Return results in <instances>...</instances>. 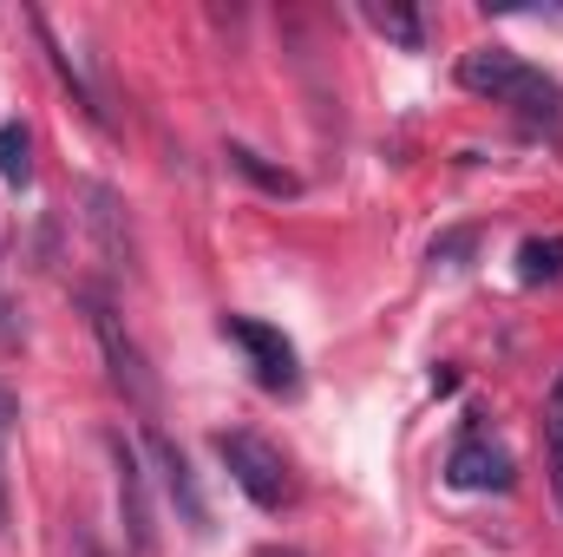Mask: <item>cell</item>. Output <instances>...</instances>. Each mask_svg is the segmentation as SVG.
<instances>
[{"mask_svg": "<svg viewBox=\"0 0 563 557\" xmlns=\"http://www.w3.org/2000/svg\"><path fill=\"white\" fill-rule=\"evenodd\" d=\"M13 419H20V401H13V387H0V446L13 433ZM0 532H7V466H0Z\"/></svg>", "mask_w": 563, "mask_h": 557, "instance_id": "15", "label": "cell"}, {"mask_svg": "<svg viewBox=\"0 0 563 557\" xmlns=\"http://www.w3.org/2000/svg\"><path fill=\"white\" fill-rule=\"evenodd\" d=\"M73 557H106V545H99L86 525H73Z\"/></svg>", "mask_w": 563, "mask_h": 557, "instance_id": "17", "label": "cell"}, {"mask_svg": "<svg viewBox=\"0 0 563 557\" xmlns=\"http://www.w3.org/2000/svg\"><path fill=\"white\" fill-rule=\"evenodd\" d=\"M459 86L478 92V99H492V106H511L531 132L563 139V86L544 66L518 59L511 46H472V53H459Z\"/></svg>", "mask_w": 563, "mask_h": 557, "instance_id": "1", "label": "cell"}, {"mask_svg": "<svg viewBox=\"0 0 563 557\" xmlns=\"http://www.w3.org/2000/svg\"><path fill=\"white\" fill-rule=\"evenodd\" d=\"M144 452H151V466H157V479H164V492H170V505L184 512V525L190 532H203V492H197V472H190V459L157 433V426H144Z\"/></svg>", "mask_w": 563, "mask_h": 557, "instance_id": "7", "label": "cell"}, {"mask_svg": "<svg viewBox=\"0 0 563 557\" xmlns=\"http://www.w3.org/2000/svg\"><path fill=\"white\" fill-rule=\"evenodd\" d=\"M445 479L459 485V492H511V452L505 446H492L485 433H465L452 452H445Z\"/></svg>", "mask_w": 563, "mask_h": 557, "instance_id": "6", "label": "cell"}, {"mask_svg": "<svg viewBox=\"0 0 563 557\" xmlns=\"http://www.w3.org/2000/svg\"><path fill=\"white\" fill-rule=\"evenodd\" d=\"M112 452V479H119V518H125V538H132V557L157 551V525H151V479H144V459L132 439H106Z\"/></svg>", "mask_w": 563, "mask_h": 557, "instance_id": "4", "label": "cell"}, {"mask_svg": "<svg viewBox=\"0 0 563 557\" xmlns=\"http://www.w3.org/2000/svg\"><path fill=\"white\" fill-rule=\"evenodd\" d=\"M544 466H551V492H558V512H563V374L544 401Z\"/></svg>", "mask_w": 563, "mask_h": 557, "instance_id": "11", "label": "cell"}, {"mask_svg": "<svg viewBox=\"0 0 563 557\" xmlns=\"http://www.w3.org/2000/svg\"><path fill=\"white\" fill-rule=\"evenodd\" d=\"M33 33H40V46H46V59H53V73H59V79L73 86V99H79V106H86V112H92V119L106 125V106H99V92H92V79H86V66H79V59H73V53H66V46L53 40V26H46L40 13H33Z\"/></svg>", "mask_w": 563, "mask_h": 557, "instance_id": "8", "label": "cell"}, {"mask_svg": "<svg viewBox=\"0 0 563 557\" xmlns=\"http://www.w3.org/2000/svg\"><path fill=\"white\" fill-rule=\"evenodd\" d=\"M230 157V171H243L256 190H269V197H295L301 184H295V171H276V164H263V151H250V144H230L223 151Z\"/></svg>", "mask_w": 563, "mask_h": 557, "instance_id": "10", "label": "cell"}, {"mask_svg": "<svg viewBox=\"0 0 563 557\" xmlns=\"http://www.w3.org/2000/svg\"><path fill=\"white\" fill-rule=\"evenodd\" d=\"M223 341H236L250 354V374L269 387V394H295L301 387V361H295V341L269 328V321H250V315H223Z\"/></svg>", "mask_w": 563, "mask_h": 557, "instance_id": "3", "label": "cell"}, {"mask_svg": "<svg viewBox=\"0 0 563 557\" xmlns=\"http://www.w3.org/2000/svg\"><path fill=\"white\" fill-rule=\"evenodd\" d=\"M0 177L7 184H26L33 177V132L13 119V125H0Z\"/></svg>", "mask_w": 563, "mask_h": 557, "instance_id": "13", "label": "cell"}, {"mask_svg": "<svg viewBox=\"0 0 563 557\" xmlns=\"http://www.w3.org/2000/svg\"><path fill=\"white\" fill-rule=\"evenodd\" d=\"M367 20H374L394 46H407V53H420V46H426V26H420V13H413V7H367Z\"/></svg>", "mask_w": 563, "mask_h": 557, "instance_id": "14", "label": "cell"}, {"mask_svg": "<svg viewBox=\"0 0 563 557\" xmlns=\"http://www.w3.org/2000/svg\"><path fill=\"white\" fill-rule=\"evenodd\" d=\"M472 250V230H459V237H439L432 243V263H452V256H465Z\"/></svg>", "mask_w": 563, "mask_h": 557, "instance_id": "16", "label": "cell"}, {"mask_svg": "<svg viewBox=\"0 0 563 557\" xmlns=\"http://www.w3.org/2000/svg\"><path fill=\"white\" fill-rule=\"evenodd\" d=\"M217 459L230 466V479L243 485V499L250 505H263V512H282L288 499H295V466L282 459V446H269L263 433H217Z\"/></svg>", "mask_w": 563, "mask_h": 557, "instance_id": "2", "label": "cell"}, {"mask_svg": "<svg viewBox=\"0 0 563 557\" xmlns=\"http://www.w3.org/2000/svg\"><path fill=\"white\" fill-rule=\"evenodd\" d=\"M86 204H92V230H99V243H106V256H112V270H125V263H132V250L119 243V230H125V210H119V190H112V184H86Z\"/></svg>", "mask_w": 563, "mask_h": 557, "instance_id": "9", "label": "cell"}, {"mask_svg": "<svg viewBox=\"0 0 563 557\" xmlns=\"http://www.w3.org/2000/svg\"><path fill=\"white\" fill-rule=\"evenodd\" d=\"M563 276V237H531L518 250V282H558Z\"/></svg>", "mask_w": 563, "mask_h": 557, "instance_id": "12", "label": "cell"}, {"mask_svg": "<svg viewBox=\"0 0 563 557\" xmlns=\"http://www.w3.org/2000/svg\"><path fill=\"white\" fill-rule=\"evenodd\" d=\"M92 335H99V348H106V368H112V387L132 401V407H157V381H151V361H144V348L119 328V315L106 308V302H92Z\"/></svg>", "mask_w": 563, "mask_h": 557, "instance_id": "5", "label": "cell"}]
</instances>
